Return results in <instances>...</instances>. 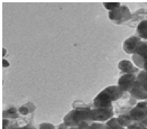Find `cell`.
<instances>
[{
	"mask_svg": "<svg viewBox=\"0 0 147 129\" xmlns=\"http://www.w3.org/2000/svg\"><path fill=\"white\" fill-rule=\"evenodd\" d=\"M123 94V91L119 86H109L97 95L93 103L96 108H109L111 107V102L118 100Z\"/></svg>",
	"mask_w": 147,
	"mask_h": 129,
	"instance_id": "obj_1",
	"label": "cell"
},
{
	"mask_svg": "<svg viewBox=\"0 0 147 129\" xmlns=\"http://www.w3.org/2000/svg\"><path fill=\"white\" fill-rule=\"evenodd\" d=\"M91 120V109L86 108H78L71 111L64 118V124L66 126H75L82 121Z\"/></svg>",
	"mask_w": 147,
	"mask_h": 129,
	"instance_id": "obj_2",
	"label": "cell"
},
{
	"mask_svg": "<svg viewBox=\"0 0 147 129\" xmlns=\"http://www.w3.org/2000/svg\"><path fill=\"white\" fill-rule=\"evenodd\" d=\"M129 92L136 99H147V71H143L138 74Z\"/></svg>",
	"mask_w": 147,
	"mask_h": 129,
	"instance_id": "obj_3",
	"label": "cell"
},
{
	"mask_svg": "<svg viewBox=\"0 0 147 129\" xmlns=\"http://www.w3.org/2000/svg\"><path fill=\"white\" fill-rule=\"evenodd\" d=\"M129 117L133 122L142 124L147 128V103L140 102L129 112Z\"/></svg>",
	"mask_w": 147,
	"mask_h": 129,
	"instance_id": "obj_4",
	"label": "cell"
},
{
	"mask_svg": "<svg viewBox=\"0 0 147 129\" xmlns=\"http://www.w3.org/2000/svg\"><path fill=\"white\" fill-rule=\"evenodd\" d=\"M133 59L137 66L143 68L145 71H147V43L142 42V44L133 54Z\"/></svg>",
	"mask_w": 147,
	"mask_h": 129,
	"instance_id": "obj_5",
	"label": "cell"
},
{
	"mask_svg": "<svg viewBox=\"0 0 147 129\" xmlns=\"http://www.w3.org/2000/svg\"><path fill=\"white\" fill-rule=\"evenodd\" d=\"M109 18L117 23H123L130 18V11L126 6H120L118 9L109 12Z\"/></svg>",
	"mask_w": 147,
	"mask_h": 129,
	"instance_id": "obj_6",
	"label": "cell"
},
{
	"mask_svg": "<svg viewBox=\"0 0 147 129\" xmlns=\"http://www.w3.org/2000/svg\"><path fill=\"white\" fill-rule=\"evenodd\" d=\"M113 115L112 107L109 108H96L91 110V120H97V121H105L110 119Z\"/></svg>",
	"mask_w": 147,
	"mask_h": 129,
	"instance_id": "obj_7",
	"label": "cell"
},
{
	"mask_svg": "<svg viewBox=\"0 0 147 129\" xmlns=\"http://www.w3.org/2000/svg\"><path fill=\"white\" fill-rule=\"evenodd\" d=\"M136 81V76L134 74H123L118 81V86L123 91H130L134 83Z\"/></svg>",
	"mask_w": 147,
	"mask_h": 129,
	"instance_id": "obj_8",
	"label": "cell"
},
{
	"mask_svg": "<svg viewBox=\"0 0 147 129\" xmlns=\"http://www.w3.org/2000/svg\"><path fill=\"white\" fill-rule=\"evenodd\" d=\"M142 44V41L140 38L136 37V36H133L130 38H128L125 43H123V51L128 54H134L135 51L138 48V46Z\"/></svg>",
	"mask_w": 147,
	"mask_h": 129,
	"instance_id": "obj_9",
	"label": "cell"
},
{
	"mask_svg": "<svg viewBox=\"0 0 147 129\" xmlns=\"http://www.w3.org/2000/svg\"><path fill=\"white\" fill-rule=\"evenodd\" d=\"M119 69L123 71L125 74H135L137 72V69L129 61H121L119 63Z\"/></svg>",
	"mask_w": 147,
	"mask_h": 129,
	"instance_id": "obj_10",
	"label": "cell"
},
{
	"mask_svg": "<svg viewBox=\"0 0 147 129\" xmlns=\"http://www.w3.org/2000/svg\"><path fill=\"white\" fill-rule=\"evenodd\" d=\"M137 34H138V36L140 38L147 39V19L138 24V26H137Z\"/></svg>",
	"mask_w": 147,
	"mask_h": 129,
	"instance_id": "obj_11",
	"label": "cell"
},
{
	"mask_svg": "<svg viewBox=\"0 0 147 129\" xmlns=\"http://www.w3.org/2000/svg\"><path fill=\"white\" fill-rule=\"evenodd\" d=\"M106 129H123V127L119 124L118 119H111L107 122L106 125Z\"/></svg>",
	"mask_w": 147,
	"mask_h": 129,
	"instance_id": "obj_12",
	"label": "cell"
},
{
	"mask_svg": "<svg viewBox=\"0 0 147 129\" xmlns=\"http://www.w3.org/2000/svg\"><path fill=\"white\" fill-rule=\"evenodd\" d=\"M18 110L17 109H15V108H10V109H8V110H6L5 112H3V117L6 118H17L18 117Z\"/></svg>",
	"mask_w": 147,
	"mask_h": 129,
	"instance_id": "obj_13",
	"label": "cell"
},
{
	"mask_svg": "<svg viewBox=\"0 0 147 129\" xmlns=\"http://www.w3.org/2000/svg\"><path fill=\"white\" fill-rule=\"evenodd\" d=\"M103 6H105V8H107L108 10L112 11V10L118 9V8L120 7V3H119V2H105Z\"/></svg>",
	"mask_w": 147,
	"mask_h": 129,
	"instance_id": "obj_14",
	"label": "cell"
},
{
	"mask_svg": "<svg viewBox=\"0 0 147 129\" xmlns=\"http://www.w3.org/2000/svg\"><path fill=\"white\" fill-rule=\"evenodd\" d=\"M30 111H32V110H29V109H28V106H24L19 109V113H20V115H24V116L28 115Z\"/></svg>",
	"mask_w": 147,
	"mask_h": 129,
	"instance_id": "obj_15",
	"label": "cell"
},
{
	"mask_svg": "<svg viewBox=\"0 0 147 129\" xmlns=\"http://www.w3.org/2000/svg\"><path fill=\"white\" fill-rule=\"evenodd\" d=\"M39 129H55V127L53 125H49V124H42L39 126Z\"/></svg>",
	"mask_w": 147,
	"mask_h": 129,
	"instance_id": "obj_16",
	"label": "cell"
},
{
	"mask_svg": "<svg viewBox=\"0 0 147 129\" xmlns=\"http://www.w3.org/2000/svg\"><path fill=\"white\" fill-rule=\"evenodd\" d=\"M88 129H105V126H102L100 124H96V125H91Z\"/></svg>",
	"mask_w": 147,
	"mask_h": 129,
	"instance_id": "obj_17",
	"label": "cell"
},
{
	"mask_svg": "<svg viewBox=\"0 0 147 129\" xmlns=\"http://www.w3.org/2000/svg\"><path fill=\"white\" fill-rule=\"evenodd\" d=\"M3 65H5V68H7V66H8L9 64H8V62H6V61L3 59Z\"/></svg>",
	"mask_w": 147,
	"mask_h": 129,
	"instance_id": "obj_18",
	"label": "cell"
},
{
	"mask_svg": "<svg viewBox=\"0 0 147 129\" xmlns=\"http://www.w3.org/2000/svg\"><path fill=\"white\" fill-rule=\"evenodd\" d=\"M8 129V128H7ZM22 129H34V128H30V127H27V128H22Z\"/></svg>",
	"mask_w": 147,
	"mask_h": 129,
	"instance_id": "obj_19",
	"label": "cell"
},
{
	"mask_svg": "<svg viewBox=\"0 0 147 129\" xmlns=\"http://www.w3.org/2000/svg\"><path fill=\"white\" fill-rule=\"evenodd\" d=\"M144 129H147V128H144Z\"/></svg>",
	"mask_w": 147,
	"mask_h": 129,
	"instance_id": "obj_20",
	"label": "cell"
}]
</instances>
